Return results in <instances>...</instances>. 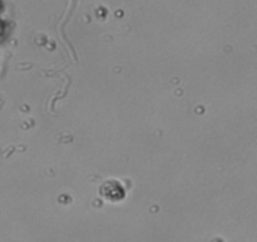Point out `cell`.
Returning a JSON list of instances; mask_svg holds the SVG:
<instances>
[{"instance_id": "cell-1", "label": "cell", "mask_w": 257, "mask_h": 242, "mask_svg": "<svg viewBox=\"0 0 257 242\" xmlns=\"http://www.w3.org/2000/svg\"><path fill=\"white\" fill-rule=\"evenodd\" d=\"M103 191L112 192V193L106 196V198L111 199V201H117V199L122 198L123 196V189L121 188V186L117 183V182H111V180L110 182H105V184L101 187V192Z\"/></svg>"}]
</instances>
